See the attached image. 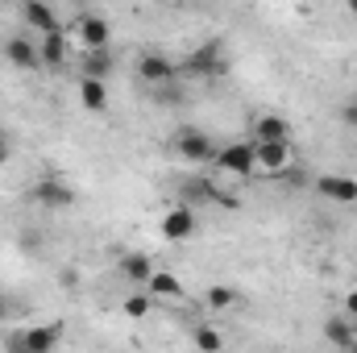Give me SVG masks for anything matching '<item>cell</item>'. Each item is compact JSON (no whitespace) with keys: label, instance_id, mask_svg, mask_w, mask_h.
<instances>
[{"label":"cell","instance_id":"29","mask_svg":"<svg viewBox=\"0 0 357 353\" xmlns=\"http://www.w3.org/2000/svg\"><path fill=\"white\" fill-rule=\"evenodd\" d=\"M0 142H4V137H0Z\"/></svg>","mask_w":357,"mask_h":353},{"label":"cell","instance_id":"9","mask_svg":"<svg viewBox=\"0 0 357 353\" xmlns=\"http://www.w3.org/2000/svg\"><path fill=\"white\" fill-rule=\"evenodd\" d=\"M33 195H38V204H46V208H67V204L75 200V191H71L63 179H42Z\"/></svg>","mask_w":357,"mask_h":353},{"label":"cell","instance_id":"13","mask_svg":"<svg viewBox=\"0 0 357 353\" xmlns=\"http://www.w3.org/2000/svg\"><path fill=\"white\" fill-rule=\"evenodd\" d=\"M121 274H125L129 283L146 287V283H150V274H154V262H150V254H125V258H121Z\"/></svg>","mask_w":357,"mask_h":353},{"label":"cell","instance_id":"4","mask_svg":"<svg viewBox=\"0 0 357 353\" xmlns=\"http://www.w3.org/2000/svg\"><path fill=\"white\" fill-rule=\"evenodd\" d=\"M316 191L333 204H354L357 200V179L354 175H320L316 179Z\"/></svg>","mask_w":357,"mask_h":353},{"label":"cell","instance_id":"22","mask_svg":"<svg viewBox=\"0 0 357 353\" xmlns=\"http://www.w3.org/2000/svg\"><path fill=\"white\" fill-rule=\"evenodd\" d=\"M195 345H199V350H220V345H225V337H220L216 329H208V324H204V329H195Z\"/></svg>","mask_w":357,"mask_h":353},{"label":"cell","instance_id":"27","mask_svg":"<svg viewBox=\"0 0 357 353\" xmlns=\"http://www.w3.org/2000/svg\"><path fill=\"white\" fill-rule=\"evenodd\" d=\"M349 13H354V17H357V0H349Z\"/></svg>","mask_w":357,"mask_h":353},{"label":"cell","instance_id":"16","mask_svg":"<svg viewBox=\"0 0 357 353\" xmlns=\"http://www.w3.org/2000/svg\"><path fill=\"white\" fill-rule=\"evenodd\" d=\"M195 75H212V71H220V46H199L195 54H191V63H187Z\"/></svg>","mask_w":357,"mask_h":353},{"label":"cell","instance_id":"15","mask_svg":"<svg viewBox=\"0 0 357 353\" xmlns=\"http://www.w3.org/2000/svg\"><path fill=\"white\" fill-rule=\"evenodd\" d=\"M4 54H8V63H13V67H38V63H42L38 46H29L25 38H13V42L4 46Z\"/></svg>","mask_w":357,"mask_h":353},{"label":"cell","instance_id":"12","mask_svg":"<svg viewBox=\"0 0 357 353\" xmlns=\"http://www.w3.org/2000/svg\"><path fill=\"white\" fill-rule=\"evenodd\" d=\"M146 291L158 295V299H183V283H178V274H171V270H154L150 283H146Z\"/></svg>","mask_w":357,"mask_h":353},{"label":"cell","instance_id":"2","mask_svg":"<svg viewBox=\"0 0 357 353\" xmlns=\"http://www.w3.org/2000/svg\"><path fill=\"white\" fill-rule=\"evenodd\" d=\"M59 341H63V324L50 320V324H33V329H25L17 345H21L25 353H50Z\"/></svg>","mask_w":357,"mask_h":353},{"label":"cell","instance_id":"26","mask_svg":"<svg viewBox=\"0 0 357 353\" xmlns=\"http://www.w3.org/2000/svg\"><path fill=\"white\" fill-rule=\"evenodd\" d=\"M4 158H8V150H4V142H0V167H4Z\"/></svg>","mask_w":357,"mask_h":353},{"label":"cell","instance_id":"8","mask_svg":"<svg viewBox=\"0 0 357 353\" xmlns=\"http://www.w3.org/2000/svg\"><path fill=\"white\" fill-rule=\"evenodd\" d=\"M21 17H25V25H33L38 33H50V29H59V17H54V8H50V4H42V0H25V4H21Z\"/></svg>","mask_w":357,"mask_h":353},{"label":"cell","instance_id":"3","mask_svg":"<svg viewBox=\"0 0 357 353\" xmlns=\"http://www.w3.org/2000/svg\"><path fill=\"white\" fill-rule=\"evenodd\" d=\"M254 158H258V167H262V171L278 175V171H287V163H291V146H287V137L254 142Z\"/></svg>","mask_w":357,"mask_h":353},{"label":"cell","instance_id":"20","mask_svg":"<svg viewBox=\"0 0 357 353\" xmlns=\"http://www.w3.org/2000/svg\"><path fill=\"white\" fill-rule=\"evenodd\" d=\"M233 303H237V291H233V287H212V291H208V308L220 312V308H233Z\"/></svg>","mask_w":357,"mask_h":353},{"label":"cell","instance_id":"6","mask_svg":"<svg viewBox=\"0 0 357 353\" xmlns=\"http://www.w3.org/2000/svg\"><path fill=\"white\" fill-rule=\"evenodd\" d=\"M75 38H79V46H84V50H100V46H108V42H112V29H108V21H104V17H79Z\"/></svg>","mask_w":357,"mask_h":353},{"label":"cell","instance_id":"28","mask_svg":"<svg viewBox=\"0 0 357 353\" xmlns=\"http://www.w3.org/2000/svg\"><path fill=\"white\" fill-rule=\"evenodd\" d=\"M349 350H357V333H354V345H349Z\"/></svg>","mask_w":357,"mask_h":353},{"label":"cell","instance_id":"5","mask_svg":"<svg viewBox=\"0 0 357 353\" xmlns=\"http://www.w3.org/2000/svg\"><path fill=\"white\" fill-rule=\"evenodd\" d=\"M175 150H178V158H187V163H212L216 158V146L204 133H178Z\"/></svg>","mask_w":357,"mask_h":353},{"label":"cell","instance_id":"24","mask_svg":"<svg viewBox=\"0 0 357 353\" xmlns=\"http://www.w3.org/2000/svg\"><path fill=\"white\" fill-rule=\"evenodd\" d=\"M345 316H349V320L357 324V287L349 291V295H345Z\"/></svg>","mask_w":357,"mask_h":353},{"label":"cell","instance_id":"14","mask_svg":"<svg viewBox=\"0 0 357 353\" xmlns=\"http://www.w3.org/2000/svg\"><path fill=\"white\" fill-rule=\"evenodd\" d=\"M38 54H42V63L59 67V63L67 59V38H63V29H50V33L42 38V46H38Z\"/></svg>","mask_w":357,"mask_h":353},{"label":"cell","instance_id":"23","mask_svg":"<svg viewBox=\"0 0 357 353\" xmlns=\"http://www.w3.org/2000/svg\"><path fill=\"white\" fill-rule=\"evenodd\" d=\"M341 121H345L349 129H357V100H349V104H341Z\"/></svg>","mask_w":357,"mask_h":353},{"label":"cell","instance_id":"10","mask_svg":"<svg viewBox=\"0 0 357 353\" xmlns=\"http://www.w3.org/2000/svg\"><path fill=\"white\" fill-rule=\"evenodd\" d=\"M79 104H84L88 112H104V108H108V84L96 80V75H84V80H79Z\"/></svg>","mask_w":357,"mask_h":353},{"label":"cell","instance_id":"25","mask_svg":"<svg viewBox=\"0 0 357 353\" xmlns=\"http://www.w3.org/2000/svg\"><path fill=\"white\" fill-rule=\"evenodd\" d=\"M4 316H8V299H0V320H4Z\"/></svg>","mask_w":357,"mask_h":353},{"label":"cell","instance_id":"11","mask_svg":"<svg viewBox=\"0 0 357 353\" xmlns=\"http://www.w3.org/2000/svg\"><path fill=\"white\" fill-rule=\"evenodd\" d=\"M137 71H142V80H146V84H167V80L175 75V63H171V59H162V54H142Z\"/></svg>","mask_w":357,"mask_h":353},{"label":"cell","instance_id":"17","mask_svg":"<svg viewBox=\"0 0 357 353\" xmlns=\"http://www.w3.org/2000/svg\"><path fill=\"white\" fill-rule=\"evenodd\" d=\"M84 75H96V80L112 75V54H108V46H100V50H88V54H84Z\"/></svg>","mask_w":357,"mask_h":353},{"label":"cell","instance_id":"19","mask_svg":"<svg viewBox=\"0 0 357 353\" xmlns=\"http://www.w3.org/2000/svg\"><path fill=\"white\" fill-rule=\"evenodd\" d=\"M258 142H274V137H287V121L282 117H258Z\"/></svg>","mask_w":357,"mask_h":353},{"label":"cell","instance_id":"18","mask_svg":"<svg viewBox=\"0 0 357 353\" xmlns=\"http://www.w3.org/2000/svg\"><path fill=\"white\" fill-rule=\"evenodd\" d=\"M324 337H328L333 345L349 350V345H354V320H328V324H324Z\"/></svg>","mask_w":357,"mask_h":353},{"label":"cell","instance_id":"1","mask_svg":"<svg viewBox=\"0 0 357 353\" xmlns=\"http://www.w3.org/2000/svg\"><path fill=\"white\" fill-rule=\"evenodd\" d=\"M216 167H220V171H229V175H250V171L258 167L254 146H250V142H233V146L216 150Z\"/></svg>","mask_w":357,"mask_h":353},{"label":"cell","instance_id":"21","mask_svg":"<svg viewBox=\"0 0 357 353\" xmlns=\"http://www.w3.org/2000/svg\"><path fill=\"white\" fill-rule=\"evenodd\" d=\"M150 308H154V299H150V291H146V295H129V299H125V312H129L133 320H142V316H150Z\"/></svg>","mask_w":357,"mask_h":353},{"label":"cell","instance_id":"7","mask_svg":"<svg viewBox=\"0 0 357 353\" xmlns=\"http://www.w3.org/2000/svg\"><path fill=\"white\" fill-rule=\"evenodd\" d=\"M162 233H167L171 241H187V237L195 233V212H191V208H183V204L171 208V212L162 216Z\"/></svg>","mask_w":357,"mask_h":353}]
</instances>
